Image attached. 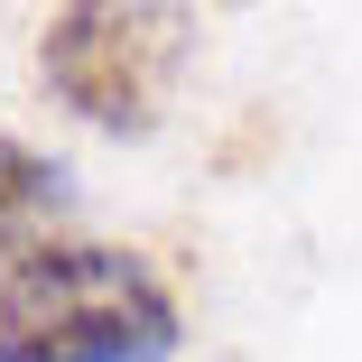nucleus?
<instances>
[{
    "label": "nucleus",
    "mask_w": 362,
    "mask_h": 362,
    "mask_svg": "<svg viewBox=\"0 0 362 362\" xmlns=\"http://www.w3.org/2000/svg\"><path fill=\"white\" fill-rule=\"evenodd\" d=\"M177 298L112 242H28L0 279V362H168Z\"/></svg>",
    "instance_id": "nucleus-1"
},
{
    "label": "nucleus",
    "mask_w": 362,
    "mask_h": 362,
    "mask_svg": "<svg viewBox=\"0 0 362 362\" xmlns=\"http://www.w3.org/2000/svg\"><path fill=\"white\" fill-rule=\"evenodd\" d=\"M186 56H195V10H168V0H75L37 37L56 103L93 130H112V139L158 130Z\"/></svg>",
    "instance_id": "nucleus-2"
},
{
    "label": "nucleus",
    "mask_w": 362,
    "mask_h": 362,
    "mask_svg": "<svg viewBox=\"0 0 362 362\" xmlns=\"http://www.w3.org/2000/svg\"><path fill=\"white\" fill-rule=\"evenodd\" d=\"M56 195H65V168H56V158H37L28 139L0 130V233L19 242V223H28L37 204H56Z\"/></svg>",
    "instance_id": "nucleus-3"
},
{
    "label": "nucleus",
    "mask_w": 362,
    "mask_h": 362,
    "mask_svg": "<svg viewBox=\"0 0 362 362\" xmlns=\"http://www.w3.org/2000/svg\"><path fill=\"white\" fill-rule=\"evenodd\" d=\"M19 251H28V242H10V233H0V279H10V269H19Z\"/></svg>",
    "instance_id": "nucleus-4"
}]
</instances>
